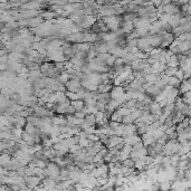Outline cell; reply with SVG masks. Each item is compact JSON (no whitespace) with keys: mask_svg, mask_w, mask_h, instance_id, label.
Masks as SVG:
<instances>
[{"mask_svg":"<svg viewBox=\"0 0 191 191\" xmlns=\"http://www.w3.org/2000/svg\"><path fill=\"white\" fill-rule=\"evenodd\" d=\"M181 1H182V2H188L189 0H181Z\"/></svg>","mask_w":191,"mask_h":191,"instance_id":"30bf717a","label":"cell"},{"mask_svg":"<svg viewBox=\"0 0 191 191\" xmlns=\"http://www.w3.org/2000/svg\"><path fill=\"white\" fill-rule=\"evenodd\" d=\"M122 163H123V166H126V168H135V160L133 158L125 159Z\"/></svg>","mask_w":191,"mask_h":191,"instance_id":"277c9868","label":"cell"},{"mask_svg":"<svg viewBox=\"0 0 191 191\" xmlns=\"http://www.w3.org/2000/svg\"><path fill=\"white\" fill-rule=\"evenodd\" d=\"M53 16H54V14H45V15H44V17H45V18H47V19L50 18V17H53Z\"/></svg>","mask_w":191,"mask_h":191,"instance_id":"9c48e42d","label":"cell"},{"mask_svg":"<svg viewBox=\"0 0 191 191\" xmlns=\"http://www.w3.org/2000/svg\"><path fill=\"white\" fill-rule=\"evenodd\" d=\"M85 121L87 122V123H90L91 125H94L96 123V116H95V114H86V116H85Z\"/></svg>","mask_w":191,"mask_h":191,"instance_id":"5b68a950","label":"cell"},{"mask_svg":"<svg viewBox=\"0 0 191 191\" xmlns=\"http://www.w3.org/2000/svg\"><path fill=\"white\" fill-rule=\"evenodd\" d=\"M10 163V157H9L8 154H2L1 155V166H7V164Z\"/></svg>","mask_w":191,"mask_h":191,"instance_id":"8992f818","label":"cell"},{"mask_svg":"<svg viewBox=\"0 0 191 191\" xmlns=\"http://www.w3.org/2000/svg\"><path fill=\"white\" fill-rule=\"evenodd\" d=\"M163 10L166 11L168 15H175L178 12V8L175 6H173V5H170V3H166Z\"/></svg>","mask_w":191,"mask_h":191,"instance_id":"3957f363","label":"cell"},{"mask_svg":"<svg viewBox=\"0 0 191 191\" xmlns=\"http://www.w3.org/2000/svg\"><path fill=\"white\" fill-rule=\"evenodd\" d=\"M124 95V88L120 85H117L116 87H113L112 91H111V99H114V100H118L121 99L122 96Z\"/></svg>","mask_w":191,"mask_h":191,"instance_id":"6da1fadb","label":"cell"},{"mask_svg":"<svg viewBox=\"0 0 191 191\" xmlns=\"http://www.w3.org/2000/svg\"><path fill=\"white\" fill-rule=\"evenodd\" d=\"M79 151H82V147L79 144H74V145L69 147V152L71 153H77Z\"/></svg>","mask_w":191,"mask_h":191,"instance_id":"52a82bcc","label":"cell"},{"mask_svg":"<svg viewBox=\"0 0 191 191\" xmlns=\"http://www.w3.org/2000/svg\"><path fill=\"white\" fill-rule=\"evenodd\" d=\"M71 105H73L76 111H83L85 108V101L83 100H75V101H71Z\"/></svg>","mask_w":191,"mask_h":191,"instance_id":"7a4b0ae2","label":"cell"},{"mask_svg":"<svg viewBox=\"0 0 191 191\" xmlns=\"http://www.w3.org/2000/svg\"><path fill=\"white\" fill-rule=\"evenodd\" d=\"M87 138L93 142H99L100 141V135H97V134H95V133H92V134H88L87 135Z\"/></svg>","mask_w":191,"mask_h":191,"instance_id":"ba28073f","label":"cell"}]
</instances>
